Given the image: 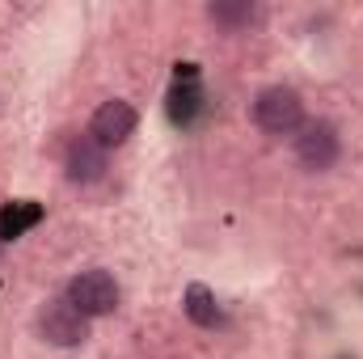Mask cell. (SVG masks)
I'll use <instances>...</instances> for the list:
<instances>
[{
  "label": "cell",
  "instance_id": "obj_1",
  "mask_svg": "<svg viewBox=\"0 0 363 359\" xmlns=\"http://www.w3.org/2000/svg\"><path fill=\"white\" fill-rule=\"evenodd\" d=\"M254 123H258L262 131H271V136H291V131H300V123H304V101H300V93L283 89V85L262 89L258 101H254Z\"/></svg>",
  "mask_w": 363,
  "mask_h": 359
},
{
  "label": "cell",
  "instance_id": "obj_2",
  "mask_svg": "<svg viewBox=\"0 0 363 359\" xmlns=\"http://www.w3.org/2000/svg\"><path fill=\"white\" fill-rule=\"evenodd\" d=\"M338 153H342V144H338L334 123H325V118L300 123V131H296V161H300L308 174H325V170H334Z\"/></svg>",
  "mask_w": 363,
  "mask_h": 359
},
{
  "label": "cell",
  "instance_id": "obj_3",
  "mask_svg": "<svg viewBox=\"0 0 363 359\" xmlns=\"http://www.w3.org/2000/svg\"><path fill=\"white\" fill-rule=\"evenodd\" d=\"M38 330H43V338L55 343V347H81V343L89 338V317H85L68 296H55V300H47L43 313H38Z\"/></svg>",
  "mask_w": 363,
  "mask_h": 359
},
{
  "label": "cell",
  "instance_id": "obj_4",
  "mask_svg": "<svg viewBox=\"0 0 363 359\" xmlns=\"http://www.w3.org/2000/svg\"><path fill=\"white\" fill-rule=\"evenodd\" d=\"M64 296H68L85 317H106V313L118 309V283H114V275H106V270H81V275L68 283Z\"/></svg>",
  "mask_w": 363,
  "mask_h": 359
},
{
  "label": "cell",
  "instance_id": "obj_5",
  "mask_svg": "<svg viewBox=\"0 0 363 359\" xmlns=\"http://www.w3.org/2000/svg\"><path fill=\"white\" fill-rule=\"evenodd\" d=\"M135 123H140V114H135V106L131 101H106L97 114H93L89 123V136L101 144V148H118V144H127L131 136H135Z\"/></svg>",
  "mask_w": 363,
  "mask_h": 359
},
{
  "label": "cell",
  "instance_id": "obj_6",
  "mask_svg": "<svg viewBox=\"0 0 363 359\" xmlns=\"http://www.w3.org/2000/svg\"><path fill=\"white\" fill-rule=\"evenodd\" d=\"M64 170H68V178L81 182V186H89L106 174V148L93 140V136H77L72 144H68V161H64Z\"/></svg>",
  "mask_w": 363,
  "mask_h": 359
},
{
  "label": "cell",
  "instance_id": "obj_7",
  "mask_svg": "<svg viewBox=\"0 0 363 359\" xmlns=\"http://www.w3.org/2000/svg\"><path fill=\"white\" fill-rule=\"evenodd\" d=\"M203 106H207V93L199 89V81H178L169 89V101H165V110H169V118L178 127H190L203 114Z\"/></svg>",
  "mask_w": 363,
  "mask_h": 359
},
{
  "label": "cell",
  "instance_id": "obj_8",
  "mask_svg": "<svg viewBox=\"0 0 363 359\" xmlns=\"http://www.w3.org/2000/svg\"><path fill=\"white\" fill-rule=\"evenodd\" d=\"M182 304H186V317H190L194 326H203V330H211V326H220V321H224V313H220V304H216L211 287H203V283H190V287H186V296H182Z\"/></svg>",
  "mask_w": 363,
  "mask_h": 359
},
{
  "label": "cell",
  "instance_id": "obj_9",
  "mask_svg": "<svg viewBox=\"0 0 363 359\" xmlns=\"http://www.w3.org/2000/svg\"><path fill=\"white\" fill-rule=\"evenodd\" d=\"M38 220H43V207H38V203H30V199H21V203H4V207H0V241L21 237V233L34 228Z\"/></svg>",
  "mask_w": 363,
  "mask_h": 359
},
{
  "label": "cell",
  "instance_id": "obj_10",
  "mask_svg": "<svg viewBox=\"0 0 363 359\" xmlns=\"http://www.w3.org/2000/svg\"><path fill=\"white\" fill-rule=\"evenodd\" d=\"M207 13H211V21H216V26H224V30H241V26H250V21H254V4H250V0H237V4L220 0V4H211Z\"/></svg>",
  "mask_w": 363,
  "mask_h": 359
}]
</instances>
